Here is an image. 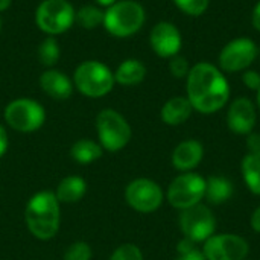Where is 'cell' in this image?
<instances>
[{
    "label": "cell",
    "mask_w": 260,
    "mask_h": 260,
    "mask_svg": "<svg viewBox=\"0 0 260 260\" xmlns=\"http://www.w3.org/2000/svg\"><path fill=\"white\" fill-rule=\"evenodd\" d=\"M186 98L201 114L221 111L230 99V84L224 72L210 64L198 62L186 76Z\"/></svg>",
    "instance_id": "cell-1"
},
{
    "label": "cell",
    "mask_w": 260,
    "mask_h": 260,
    "mask_svg": "<svg viewBox=\"0 0 260 260\" xmlns=\"http://www.w3.org/2000/svg\"><path fill=\"white\" fill-rule=\"evenodd\" d=\"M24 222L35 239H53L61 225V204L55 193L50 190L34 193L24 207Z\"/></svg>",
    "instance_id": "cell-2"
},
{
    "label": "cell",
    "mask_w": 260,
    "mask_h": 260,
    "mask_svg": "<svg viewBox=\"0 0 260 260\" xmlns=\"http://www.w3.org/2000/svg\"><path fill=\"white\" fill-rule=\"evenodd\" d=\"M145 20V8L139 2L117 0L105 9L104 27L114 38H128L143 27Z\"/></svg>",
    "instance_id": "cell-3"
},
{
    "label": "cell",
    "mask_w": 260,
    "mask_h": 260,
    "mask_svg": "<svg viewBox=\"0 0 260 260\" xmlns=\"http://www.w3.org/2000/svg\"><path fill=\"white\" fill-rule=\"evenodd\" d=\"M73 85L85 98L99 99L107 96L116 85L114 72L98 59L82 61L73 72Z\"/></svg>",
    "instance_id": "cell-4"
},
{
    "label": "cell",
    "mask_w": 260,
    "mask_h": 260,
    "mask_svg": "<svg viewBox=\"0 0 260 260\" xmlns=\"http://www.w3.org/2000/svg\"><path fill=\"white\" fill-rule=\"evenodd\" d=\"M96 133L104 151L119 152L133 137V129L123 114L113 108H104L96 116Z\"/></svg>",
    "instance_id": "cell-5"
},
{
    "label": "cell",
    "mask_w": 260,
    "mask_h": 260,
    "mask_svg": "<svg viewBox=\"0 0 260 260\" xmlns=\"http://www.w3.org/2000/svg\"><path fill=\"white\" fill-rule=\"evenodd\" d=\"M5 122L17 133H35L46 122L44 107L30 98H18L11 101L3 111Z\"/></svg>",
    "instance_id": "cell-6"
},
{
    "label": "cell",
    "mask_w": 260,
    "mask_h": 260,
    "mask_svg": "<svg viewBox=\"0 0 260 260\" xmlns=\"http://www.w3.org/2000/svg\"><path fill=\"white\" fill-rule=\"evenodd\" d=\"M76 9L69 0H43L35 9V23L49 37L67 32L75 24Z\"/></svg>",
    "instance_id": "cell-7"
},
{
    "label": "cell",
    "mask_w": 260,
    "mask_h": 260,
    "mask_svg": "<svg viewBox=\"0 0 260 260\" xmlns=\"http://www.w3.org/2000/svg\"><path fill=\"white\" fill-rule=\"evenodd\" d=\"M206 178L195 172H181L177 175L166 192L168 203L178 210H186L204 200Z\"/></svg>",
    "instance_id": "cell-8"
},
{
    "label": "cell",
    "mask_w": 260,
    "mask_h": 260,
    "mask_svg": "<svg viewBox=\"0 0 260 260\" xmlns=\"http://www.w3.org/2000/svg\"><path fill=\"white\" fill-rule=\"evenodd\" d=\"M165 200L163 189L151 178H136L125 187L126 204L139 213L157 212Z\"/></svg>",
    "instance_id": "cell-9"
},
{
    "label": "cell",
    "mask_w": 260,
    "mask_h": 260,
    "mask_svg": "<svg viewBox=\"0 0 260 260\" xmlns=\"http://www.w3.org/2000/svg\"><path fill=\"white\" fill-rule=\"evenodd\" d=\"M180 229L184 238L193 241L195 244L206 242L216 230V218L213 212L203 203L181 210Z\"/></svg>",
    "instance_id": "cell-10"
},
{
    "label": "cell",
    "mask_w": 260,
    "mask_h": 260,
    "mask_svg": "<svg viewBox=\"0 0 260 260\" xmlns=\"http://www.w3.org/2000/svg\"><path fill=\"white\" fill-rule=\"evenodd\" d=\"M206 260H245L250 254V244L235 233L213 235L201 248Z\"/></svg>",
    "instance_id": "cell-11"
},
{
    "label": "cell",
    "mask_w": 260,
    "mask_h": 260,
    "mask_svg": "<svg viewBox=\"0 0 260 260\" xmlns=\"http://www.w3.org/2000/svg\"><path fill=\"white\" fill-rule=\"evenodd\" d=\"M259 56L257 44L250 38H236L219 52V69L227 73L245 72Z\"/></svg>",
    "instance_id": "cell-12"
},
{
    "label": "cell",
    "mask_w": 260,
    "mask_h": 260,
    "mask_svg": "<svg viewBox=\"0 0 260 260\" xmlns=\"http://www.w3.org/2000/svg\"><path fill=\"white\" fill-rule=\"evenodd\" d=\"M151 49L160 58H172L180 53L183 37L180 29L171 21H158L149 34Z\"/></svg>",
    "instance_id": "cell-13"
},
{
    "label": "cell",
    "mask_w": 260,
    "mask_h": 260,
    "mask_svg": "<svg viewBox=\"0 0 260 260\" xmlns=\"http://www.w3.org/2000/svg\"><path fill=\"white\" fill-rule=\"evenodd\" d=\"M257 120L254 104L248 98H238L232 102L227 111V125L232 133L248 136L253 133Z\"/></svg>",
    "instance_id": "cell-14"
},
{
    "label": "cell",
    "mask_w": 260,
    "mask_h": 260,
    "mask_svg": "<svg viewBox=\"0 0 260 260\" xmlns=\"http://www.w3.org/2000/svg\"><path fill=\"white\" fill-rule=\"evenodd\" d=\"M204 158V146L195 139H187L178 143L172 152V166L180 172H192Z\"/></svg>",
    "instance_id": "cell-15"
},
{
    "label": "cell",
    "mask_w": 260,
    "mask_h": 260,
    "mask_svg": "<svg viewBox=\"0 0 260 260\" xmlns=\"http://www.w3.org/2000/svg\"><path fill=\"white\" fill-rule=\"evenodd\" d=\"M40 88L55 101H66L73 93V81L61 70L47 69L40 75Z\"/></svg>",
    "instance_id": "cell-16"
},
{
    "label": "cell",
    "mask_w": 260,
    "mask_h": 260,
    "mask_svg": "<svg viewBox=\"0 0 260 260\" xmlns=\"http://www.w3.org/2000/svg\"><path fill=\"white\" fill-rule=\"evenodd\" d=\"M192 105L186 96H174L165 102L160 111L161 120L169 126H178L192 116Z\"/></svg>",
    "instance_id": "cell-17"
},
{
    "label": "cell",
    "mask_w": 260,
    "mask_h": 260,
    "mask_svg": "<svg viewBox=\"0 0 260 260\" xmlns=\"http://www.w3.org/2000/svg\"><path fill=\"white\" fill-rule=\"evenodd\" d=\"M53 193L59 204L79 203L87 193V181L79 175H67L58 183Z\"/></svg>",
    "instance_id": "cell-18"
},
{
    "label": "cell",
    "mask_w": 260,
    "mask_h": 260,
    "mask_svg": "<svg viewBox=\"0 0 260 260\" xmlns=\"http://www.w3.org/2000/svg\"><path fill=\"white\" fill-rule=\"evenodd\" d=\"M146 66L137 58H128L122 61L114 70V81L123 87H134L145 81L146 78Z\"/></svg>",
    "instance_id": "cell-19"
},
{
    "label": "cell",
    "mask_w": 260,
    "mask_h": 260,
    "mask_svg": "<svg viewBox=\"0 0 260 260\" xmlns=\"http://www.w3.org/2000/svg\"><path fill=\"white\" fill-rule=\"evenodd\" d=\"M233 184L229 178L221 175H213L206 180V192L204 198L209 204L221 206L227 203L233 197Z\"/></svg>",
    "instance_id": "cell-20"
},
{
    "label": "cell",
    "mask_w": 260,
    "mask_h": 260,
    "mask_svg": "<svg viewBox=\"0 0 260 260\" xmlns=\"http://www.w3.org/2000/svg\"><path fill=\"white\" fill-rule=\"evenodd\" d=\"M104 154L102 146L99 142L91 139H79L70 146V157L78 165H91L96 160H99Z\"/></svg>",
    "instance_id": "cell-21"
},
{
    "label": "cell",
    "mask_w": 260,
    "mask_h": 260,
    "mask_svg": "<svg viewBox=\"0 0 260 260\" xmlns=\"http://www.w3.org/2000/svg\"><path fill=\"white\" fill-rule=\"evenodd\" d=\"M242 178L248 190L254 195H260V158L247 154L241 163Z\"/></svg>",
    "instance_id": "cell-22"
},
{
    "label": "cell",
    "mask_w": 260,
    "mask_h": 260,
    "mask_svg": "<svg viewBox=\"0 0 260 260\" xmlns=\"http://www.w3.org/2000/svg\"><path fill=\"white\" fill-rule=\"evenodd\" d=\"M105 9L98 5H85L81 6L75 14V23H78L84 29H94L104 26Z\"/></svg>",
    "instance_id": "cell-23"
},
{
    "label": "cell",
    "mask_w": 260,
    "mask_h": 260,
    "mask_svg": "<svg viewBox=\"0 0 260 260\" xmlns=\"http://www.w3.org/2000/svg\"><path fill=\"white\" fill-rule=\"evenodd\" d=\"M38 59L43 66H46L47 69H50L52 66H55L59 59L61 50H59V44L55 40V37H46L41 44L38 46Z\"/></svg>",
    "instance_id": "cell-24"
},
{
    "label": "cell",
    "mask_w": 260,
    "mask_h": 260,
    "mask_svg": "<svg viewBox=\"0 0 260 260\" xmlns=\"http://www.w3.org/2000/svg\"><path fill=\"white\" fill-rule=\"evenodd\" d=\"M177 251H178V256L175 257V260H206L203 251L197 248V244L187 238H183L178 242Z\"/></svg>",
    "instance_id": "cell-25"
},
{
    "label": "cell",
    "mask_w": 260,
    "mask_h": 260,
    "mask_svg": "<svg viewBox=\"0 0 260 260\" xmlns=\"http://www.w3.org/2000/svg\"><path fill=\"white\" fill-rule=\"evenodd\" d=\"M177 8L190 17H200L203 15L210 5V0H174Z\"/></svg>",
    "instance_id": "cell-26"
},
{
    "label": "cell",
    "mask_w": 260,
    "mask_h": 260,
    "mask_svg": "<svg viewBox=\"0 0 260 260\" xmlns=\"http://www.w3.org/2000/svg\"><path fill=\"white\" fill-rule=\"evenodd\" d=\"M91 257H93L91 247L84 241H76L67 247L62 260H91Z\"/></svg>",
    "instance_id": "cell-27"
},
{
    "label": "cell",
    "mask_w": 260,
    "mask_h": 260,
    "mask_svg": "<svg viewBox=\"0 0 260 260\" xmlns=\"http://www.w3.org/2000/svg\"><path fill=\"white\" fill-rule=\"evenodd\" d=\"M108 260H143V253L134 244H122L111 253Z\"/></svg>",
    "instance_id": "cell-28"
},
{
    "label": "cell",
    "mask_w": 260,
    "mask_h": 260,
    "mask_svg": "<svg viewBox=\"0 0 260 260\" xmlns=\"http://www.w3.org/2000/svg\"><path fill=\"white\" fill-rule=\"evenodd\" d=\"M190 66L187 62V59L181 55H175L169 59V72L174 78H186L189 75Z\"/></svg>",
    "instance_id": "cell-29"
},
{
    "label": "cell",
    "mask_w": 260,
    "mask_h": 260,
    "mask_svg": "<svg viewBox=\"0 0 260 260\" xmlns=\"http://www.w3.org/2000/svg\"><path fill=\"white\" fill-rule=\"evenodd\" d=\"M242 82L247 88L250 90H254V91H259L260 90V73L256 70H250L247 69L244 73H242Z\"/></svg>",
    "instance_id": "cell-30"
},
{
    "label": "cell",
    "mask_w": 260,
    "mask_h": 260,
    "mask_svg": "<svg viewBox=\"0 0 260 260\" xmlns=\"http://www.w3.org/2000/svg\"><path fill=\"white\" fill-rule=\"evenodd\" d=\"M247 149L248 154L260 158V133H250L247 136Z\"/></svg>",
    "instance_id": "cell-31"
},
{
    "label": "cell",
    "mask_w": 260,
    "mask_h": 260,
    "mask_svg": "<svg viewBox=\"0 0 260 260\" xmlns=\"http://www.w3.org/2000/svg\"><path fill=\"white\" fill-rule=\"evenodd\" d=\"M8 148H9V136L6 128L0 123V158L8 152Z\"/></svg>",
    "instance_id": "cell-32"
},
{
    "label": "cell",
    "mask_w": 260,
    "mask_h": 260,
    "mask_svg": "<svg viewBox=\"0 0 260 260\" xmlns=\"http://www.w3.org/2000/svg\"><path fill=\"white\" fill-rule=\"evenodd\" d=\"M250 225L256 233H260V206L253 212V215L250 218Z\"/></svg>",
    "instance_id": "cell-33"
},
{
    "label": "cell",
    "mask_w": 260,
    "mask_h": 260,
    "mask_svg": "<svg viewBox=\"0 0 260 260\" xmlns=\"http://www.w3.org/2000/svg\"><path fill=\"white\" fill-rule=\"evenodd\" d=\"M251 23H253L254 29L260 32V0L256 3V6H254V9H253V14H251Z\"/></svg>",
    "instance_id": "cell-34"
},
{
    "label": "cell",
    "mask_w": 260,
    "mask_h": 260,
    "mask_svg": "<svg viewBox=\"0 0 260 260\" xmlns=\"http://www.w3.org/2000/svg\"><path fill=\"white\" fill-rule=\"evenodd\" d=\"M96 3H98V6H101V8H108V6H111L113 3H116L117 0H94Z\"/></svg>",
    "instance_id": "cell-35"
},
{
    "label": "cell",
    "mask_w": 260,
    "mask_h": 260,
    "mask_svg": "<svg viewBox=\"0 0 260 260\" xmlns=\"http://www.w3.org/2000/svg\"><path fill=\"white\" fill-rule=\"evenodd\" d=\"M12 0H0V12H5L11 6Z\"/></svg>",
    "instance_id": "cell-36"
},
{
    "label": "cell",
    "mask_w": 260,
    "mask_h": 260,
    "mask_svg": "<svg viewBox=\"0 0 260 260\" xmlns=\"http://www.w3.org/2000/svg\"><path fill=\"white\" fill-rule=\"evenodd\" d=\"M257 108L260 110V90L257 91Z\"/></svg>",
    "instance_id": "cell-37"
},
{
    "label": "cell",
    "mask_w": 260,
    "mask_h": 260,
    "mask_svg": "<svg viewBox=\"0 0 260 260\" xmlns=\"http://www.w3.org/2000/svg\"><path fill=\"white\" fill-rule=\"evenodd\" d=\"M0 30H2V20H0Z\"/></svg>",
    "instance_id": "cell-38"
},
{
    "label": "cell",
    "mask_w": 260,
    "mask_h": 260,
    "mask_svg": "<svg viewBox=\"0 0 260 260\" xmlns=\"http://www.w3.org/2000/svg\"><path fill=\"white\" fill-rule=\"evenodd\" d=\"M259 56H260V47H259Z\"/></svg>",
    "instance_id": "cell-39"
},
{
    "label": "cell",
    "mask_w": 260,
    "mask_h": 260,
    "mask_svg": "<svg viewBox=\"0 0 260 260\" xmlns=\"http://www.w3.org/2000/svg\"><path fill=\"white\" fill-rule=\"evenodd\" d=\"M245 260H247V259H245Z\"/></svg>",
    "instance_id": "cell-40"
}]
</instances>
